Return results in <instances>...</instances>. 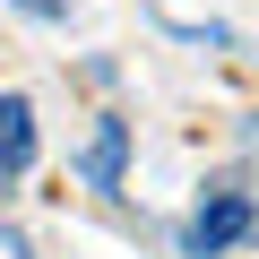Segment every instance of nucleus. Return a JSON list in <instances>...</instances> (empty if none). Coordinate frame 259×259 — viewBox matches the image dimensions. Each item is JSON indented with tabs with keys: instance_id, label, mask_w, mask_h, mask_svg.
Masks as SVG:
<instances>
[{
	"instance_id": "20e7f679",
	"label": "nucleus",
	"mask_w": 259,
	"mask_h": 259,
	"mask_svg": "<svg viewBox=\"0 0 259 259\" xmlns=\"http://www.w3.org/2000/svg\"><path fill=\"white\" fill-rule=\"evenodd\" d=\"M9 9H26V18H61L69 0H9Z\"/></svg>"
},
{
	"instance_id": "39448f33",
	"label": "nucleus",
	"mask_w": 259,
	"mask_h": 259,
	"mask_svg": "<svg viewBox=\"0 0 259 259\" xmlns=\"http://www.w3.org/2000/svg\"><path fill=\"white\" fill-rule=\"evenodd\" d=\"M0 259H26V242H18V233H9V242H0Z\"/></svg>"
},
{
	"instance_id": "f257e3e1",
	"label": "nucleus",
	"mask_w": 259,
	"mask_h": 259,
	"mask_svg": "<svg viewBox=\"0 0 259 259\" xmlns=\"http://www.w3.org/2000/svg\"><path fill=\"white\" fill-rule=\"evenodd\" d=\"M250 225H259L250 190H216V199H199V216L182 225V259H225V250H233Z\"/></svg>"
},
{
	"instance_id": "f03ea898",
	"label": "nucleus",
	"mask_w": 259,
	"mask_h": 259,
	"mask_svg": "<svg viewBox=\"0 0 259 259\" xmlns=\"http://www.w3.org/2000/svg\"><path fill=\"white\" fill-rule=\"evenodd\" d=\"M26 173H35V104L9 87L0 95V199H9Z\"/></svg>"
},
{
	"instance_id": "7ed1b4c3",
	"label": "nucleus",
	"mask_w": 259,
	"mask_h": 259,
	"mask_svg": "<svg viewBox=\"0 0 259 259\" xmlns=\"http://www.w3.org/2000/svg\"><path fill=\"white\" fill-rule=\"evenodd\" d=\"M121 164H130V121H95V139H87V156H78V182L87 190H121Z\"/></svg>"
}]
</instances>
